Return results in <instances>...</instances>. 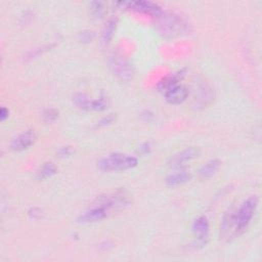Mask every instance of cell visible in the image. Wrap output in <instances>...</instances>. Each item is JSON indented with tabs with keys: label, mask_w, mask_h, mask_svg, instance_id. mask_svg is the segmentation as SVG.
<instances>
[{
	"label": "cell",
	"mask_w": 262,
	"mask_h": 262,
	"mask_svg": "<svg viewBox=\"0 0 262 262\" xmlns=\"http://www.w3.org/2000/svg\"><path fill=\"white\" fill-rule=\"evenodd\" d=\"M258 204V198L256 195H251L245 200L237 209L229 210L221 221L220 236L226 241H230L231 238L243 234L251 223Z\"/></svg>",
	"instance_id": "1"
},
{
	"label": "cell",
	"mask_w": 262,
	"mask_h": 262,
	"mask_svg": "<svg viewBox=\"0 0 262 262\" xmlns=\"http://www.w3.org/2000/svg\"><path fill=\"white\" fill-rule=\"evenodd\" d=\"M130 205V201L124 191L118 190L99 196L78 218L79 223H93L101 221L111 215L120 212Z\"/></svg>",
	"instance_id": "2"
},
{
	"label": "cell",
	"mask_w": 262,
	"mask_h": 262,
	"mask_svg": "<svg viewBox=\"0 0 262 262\" xmlns=\"http://www.w3.org/2000/svg\"><path fill=\"white\" fill-rule=\"evenodd\" d=\"M156 19L158 20L157 27L159 32L166 38H174L189 31L188 24L181 16L173 12L163 11Z\"/></svg>",
	"instance_id": "3"
},
{
	"label": "cell",
	"mask_w": 262,
	"mask_h": 262,
	"mask_svg": "<svg viewBox=\"0 0 262 262\" xmlns=\"http://www.w3.org/2000/svg\"><path fill=\"white\" fill-rule=\"evenodd\" d=\"M137 164H138V160L135 157L115 152L100 159L97 163V167L101 171L111 172V171H124V170L132 169L135 166H137Z\"/></svg>",
	"instance_id": "4"
},
{
	"label": "cell",
	"mask_w": 262,
	"mask_h": 262,
	"mask_svg": "<svg viewBox=\"0 0 262 262\" xmlns=\"http://www.w3.org/2000/svg\"><path fill=\"white\" fill-rule=\"evenodd\" d=\"M108 67L113 74L121 81L128 82L133 77V70L130 62L121 54L112 53L107 58Z\"/></svg>",
	"instance_id": "5"
},
{
	"label": "cell",
	"mask_w": 262,
	"mask_h": 262,
	"mask_svg": "<svg viewBox=\"0 0 262 262\" xmlns=\"http://www.w3.org/2000/svg\"><path fill=\"white\" fill-rule=\"evenodd\" d=\"M74 101L79 107L87 111H103L108 105V100L105 96L97 99H90L83 93L75 94Z\"/></svg>",
	"instance_id": "6"
},
{
	"label": "cell",
	"mask_w": 262,
	"mask_h": 262,
	"mask_svg": "<svg viewBox=\"0 0 262 262\" xmlns=\"http://www.w3.org/2000/svg\"><path fill=\"white\" fill-rule=\"evenodd\" d=\"M119 4L124 6L125 8H129V9H132V10H135L138 12H142V13H146L156 18L159 17L163 13V10L159 5H157L154 2H149V1L120 2Z\"/></svg>",
	"instance_id": "7"
},
{
	"label": "cell",
	"mask_w": 262,
	"mask_h": 262,
	"mask_svg": "<svg viewBox=\"0 0 262 262\" xmlns=\"http://www.w3.org/2000/svg\"><path fill=\"white\" fill-rule=\"evenodd\" d=\"M192 232L194 235V246L203 247L207 244L209 237V221L206 217H198L192 223Z\"/></svg>",
	"instance_id": "8"
},
{
	"label": "cell",
	"mask_w": 262,
	"mask_h": 262,
	"mask_svg": "<svg viewBox=\"0 0 262 262\" xmlns=\"http://www.w3.org/2000/svg\"><path fill=\"white\" fill-rule=\"evenodd\" d=\"M200 149L193 146L190 147H186L182 150H180L179 152L175 154L169 161V165L172 168H181L182 165H184V163L189 162L195 158H198L200 156Z\"/></svg>",
	"instance_id": "9"
},
{
	"label": "cell",
	"mask_w": 262,
	"mask_h": 262,
	"mask_svg": "<svg viewBox=\"0 0 262 262\" xmlns=\"http://www.w3.org/2000/svg\"><path fill=\"white\" fill-rule=\"evenodd\" d=\"M188 96V89L186 86L181 84H175L171 87H169L165 91V97L166 100L172 104H179L186 100Z\"/></svg>",
	"instance_id": "10"
},
{
	"label": "cell",
	"mask_w": 262,
	"mask_h": 262,
	"mask_svg": "<svg viewBox=\"0 0 262 262\" xmlns=\"http://www.w3.org/2000/svg\"><path fill=\"white\" fill-rule=\"evenodd\" d=\"M198 96L195 98V106L206 107L211 104L214 99V91L208 82L202 81L198 86Z\"/></svg>",
	"instance_id": "11"
},
{
	"label": "cell",
	"mask_w": 262,
	"mask_h": 262,
	"mask_svg": "<svg viewBox=\"0 0 262 262\" xmlns=\"http://www.w3.org/2000/svg\"><path fill=\"white\" fill-rule=\"evenodd\" d=\"M36 139V134L32 130L25 131L17 135L11 142V148L15 151H23L28 149L32 144H34Z\"/></svg>",
	"instance_id": "12"
},
{
	"label": "cell",
	"mask_w": 262,
	"mask_h": 262,
	"mask_svg": "<svg viewBox=\"0 0 262 262\" xmlns=\"http://www.w3.org/2000/svg\"><path fill=\"white\" fill-rule=\"evenodd\" d=\"M190 173L185 171V170H178L172 174H170L166 181L168 183L169 186H177L180 184L185 183L186 181H188L190 179Z\"/></svg>",
	"instance_id": "13"
},
{
	"label": "cell",
	"mask_w": 262,
	"mask_h": 262,
	"mask_svg": "<svg viewBox=\"0 0 262 262\" xmlns=\"http://www.w3.org/2000/svg\"><path fill=\"white\" fill-rule=\"evenodd\" d=\"M57 172V168L56 166L51 163V162H47L44 163L36 172V178L38 180H44L47 178H50L51 176H53L55 173Z\"/></svg>",
	"instance_id": "14"
},
{
	"label": "cell",
	"mask_w": 262,
	"mask_h": 262,
	"mask_svg": "<svg viewBox=\"0 0 262 262\" xmlns=\"http://www.w3.org/2000/svg\"><path fill=\"white\" fill-rule=\"evenodd\" d=\"M116 26H117V19L114 17L110 18L105 23V25L102 29V32H101V42L103 44H107L111 41V39L113 38L114 33L116 31Z\"/></svg>",
	"instance_id": "15"
},
{
	"label": "cell",
	"mask_w": 262,
	"mask_h": 262,
	"mask_svg": "<svg viewBox=\"0 0 262 262\" xmlns=\"http://www.w3.org/2000/svg\"><path fill=\"white\" fill-rule=\"evenodd\" d=\"M220 161L219 160H211L208 163H206L199 171V175L202 178H208L210 176H212L213 174H215L217 172V170L220 167Z\"/></svg>",
	"instance_id": "16"
},
{
	"label": "cell",
	"mask_w": 262,
	"mask_h": 262,
	"mask_svg": "<svg viewBox=\"0 0 262 262\" xmlns=\"http://www.w3.org/2000/svg\"><path fill=\"white\" fill-rule=\"evenodd\" d=\"M90 11L95 17H101L104 12L103 3L102 2H91Z\"/></svg>",
	"instance_id": "17"
},
{
	"label": "cell",
	"mask_w": 262,
	"mask_h": 262,
	"mask_svg": "<svg viewBox=\"0 0 262 262\" xmlns=\"http://www.w3.org/2000/svg\"><path fill=\"white\" fill-rule=\"evenodd\" d=\"M57 117H58V112L54 108H46L43 112V118L47 122H52V121L56 120Z\"/></svg>",
	"instance_id": "18"
},
{
	"label": "cell",
	"mask_w": 262,
	"mask_h": 262,
	"mask_svg": "<svg viewBox=\"0 0 262 262\" xmlns=\"http://www.w3.org/2000/svg\"><path fill=\"white\" fill-rule=\"evenodd\" d=\"M57 152H58V155H59L60 157H69V156L73 155L74 149H73L72 146L67 145V146H61V147L58 149Z\"/></svg>",
	"instance_id": "19"
},
{
	"label": "cell",
	"mask_w": 262,
	"mask_h": 262,
	"mask_svg": "<svg viewBox=\"0 0 262 262\" xmlns=\"http://www.w3.org/2000/svg\"><path fill=\"white\" fill-rule=\"evenodd\" d=\"M29 216L32 219H39L42 216V212L38 208H33L29 211Z\"/></svg>",
	"instance_id": "20"
},
{
	"label": "cell",
	"mask_w": 262,
	"mask_h": 262,
	"mask_svg": "<svg viewBox=\"0 0 262 262\" xmlns=\"http://www.w3.org/2000/svg\"><path fill=\"white\" fill-rule=\"evenodd\" d=\"M80 36H81V40H82V41L88 42V41L92 40L93 33H92V32H81Z\"/></svg>",
	"instance_id": "21"
},
{
	"label": "cell",
	"mask_w": 262,
	"mask_h": 262,
	"mask_svg": "<svg viewBox=\"0 0 262 262\" xmlns=\"http://www.w3.org/2000/svg\"><path fill=\"white\" fill-rule=\"evenodd\" d=\"M8 114H9V112H8L7 108L1 107V110H0V119H1V121H4L6 118H8Z\"/></svg>",
	"instance_id": "22"
},
{
	"label": "cell",
	"mask_w": 262,
	"mask_h": 262,
	"mask_svg": "<svg viewBox=\"0 0 262 262\" xmlns=\"http://www.w3.org/2000/svg\"><path fill=\"white\" fill-rule=\"evenodd\" d=\"M148 149H149V144H148L147 142L143 143V144H142V145L139 147V150H140V152H143V154L147 152V151H148Z\"/></svg>",
	"instance_id": "23"
}]
</instances>
